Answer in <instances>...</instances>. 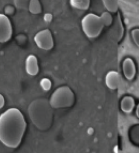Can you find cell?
Wrapping results in <instances>:
<instances>
[{"label": "cell", "mask_w": 139, "mask_h": 153, "mask_svg": "<svg viewBox=\"0 0 139 153\" xmlns=\"http://www.w3.org/2000/svg\"><path fill=\"white\" fill-rule=\"evenodd\" d=\"M130 139L132 142L135 145H139V126H135L132 128L129 132Z\"/></svg>", "instance_id": "14"}, {"label": "cell", "mask_w": 139, "mask_h": 153, "mask_svg": "<svg viewBox=\"0 0 139 153\" xmlns=\"http://www.w3.org/2000/svg\"><path fill=\"white\" fill-rule=\"evenodd\" d=\"M70 2L72 7L81 10L88 9L90 4L87 0H72Z\"/></svg>", "instance_id": "12"}, {"label": "cell", "mask_w": 139, "mask_h": 153, "mask_svg": "<svg viewBox=\"0 0 139 153\" xmlns=\"http://www.w3.org/2000/svg\"><path fill=\"white\" fill-rule=\"evenodd\" d=\"M25 70L27 73L31 76H34L39 74V62L36 56L30 54L27 56L25 61Z\"/></svg>", "instance_id": "8"}, {"label": "cell", "mask_w": 139, "mask_h": 153, "mask_svg": "<svg viewBox=\"0 0 139 153\" xmlns=\"http://www.w3.org/2000/svg\"><path fill=\"white\" fill-rule=\"evenodd\" d=\"M100 18L104 26L110 25L113 22L112 15L109 12H103Z\"/></svg>", "instance_id": "15"}, {"label": "cell", "mask_w": 139, "mask_h": 153, "mask_svg": "<svg viewBox=\"0 0 139 153\" xmlns=\"http://www.w3.org/2000/svg\"><path fill=\"white\" fill-rule=\"evenodd\" d=\"M131 35L133 41L138 46L139 45V29L135 28L132 31Z\"/></svg>", "instance_id": "18"}, {"label": "cell", "mask_w": 139, "mask_h": 153, "mask_svg": "<svg viewBox=\"0 0 139 153\" xmlns=\"http://www.w3.org/2000/svg\"><path fill=\"white\" fill-rule=\"evenodd\" d=\"M28 9L33 14H39L42 13V5L38 0H31L29 1Z\"/></svg>", "instance_id": "11"}, {"label": "cell", "mask_w": 139, "mask_h": 153, "mask_svg": "<svg viewBox=\"0 0 139 153\" xmlns=\"http://www.w3.org/2000/svg\"><path fill=\"white\" fill-rule=\"evenodd\" d=\"M27 124L24 115L17 108H12L0 115V142L10 148L21 144Z\"/></svg>", "instance_id": "1"}, {"label": "cell", "mask_w": 139, "mask_h": 153, "mask_svg": "<svg viewBox=\"0 0 139 153\" xmlns=\"http://www.w3.org/2000/svg\"><path fill=\"white\" fill-rule=\"evenodd\" d=\"M5 100L3 96L0 94V109H2L5 105Z\"/></svg>", "instance_id": "19"}, {"label": "cell", "mask_w": 139, "mask_h": 153, "mask_svg": "<svg viewBox=\"0 0 139 153\" xmlns=\"http://www.w3.org/2000/svg\"><path fill=\"white\" fill-rule=\"evenodd\" d=\"M103 5L107 11L112 13H115L118 9V3L117 1L104 0L103 1Z\"/></svg>", "instance_id": "13"}, {"label": "cell", "mask_w": 139, "mask_h": 153, "mask_svg": "<svg viewBox=\"0 0 139 153\" xmlns=\"http://www.w3.org/2000/svg\"><path fill=\"white\" fill-rule=\"evenodd\" d=\"M82 30L88 38H96L100 35L104 27L100 18L94 13H89L82 19Z\"/></svg>", "instance_id": "4"}, {"label": "cell", "mask_w": 139, "mask_h": 153, "mask_svg": "<svg viewBox=\"0 0 139 153\" xmlns=\"http://www.w3.org/2000/svg\"><path fill=\"white\" fill-rule=\"evenodd\" d=\"M34 40L37 46L44 51H50L54 46L53 35L48 29H45L39 31L34 37Z\"/></svg>", "instance_id": "5"}, {"label": "cell", "mask_w": 139, "mask_h": 153, "mask_svg": "<svg viewBox=\"0 0 139 153\" xmlns=\"http://www.w3.org/2000/svg\"><path fill=\"white\" fill-rule=\"evenodd\" d=\"M29 1H15L14 5L19 9H26L28 7Z\"/></svg>", "instance_id": "17"}, {"label": "cell", "mask_w": 139, "mask_h": 153, "mask_svg": "<svg viewBox=\"0 0 139 153\" xmlns=\"http://www.w3.org/2000/svg\"><path fill=\"white\" fill-rule=\"evenodd\" d=\"M122 78L118 72L115 71H109L106 76V84L110 89L115 90L118 88Z\"/></svg>", "instance_id": "7"}, {"label": "cell", "mask_w": 139, "mask_h": 153, "mask_svg": "<svg viewBox=\"0 0 139 153\" xmlns=\"http://www.w3.org/2000/svg\"><path fill=\"white\" fill-rule=\"evenodd\" d=\"M48 101L53 109L66 108L73 106L75 96L69 86H60L51 94Z\"/></svg>", "instance_id": "3"}, {"label": "cell", "mask_w": 139, "mask_h": 153, "mask_svg": "<svg viewBox=\"0 0 139 153\" xmlns=\"http://www.w3.org/2000/svg\"><path fill=\"white\" fill-rule=\"evenodd\" d=\"M40 85L44 91H48L51 89L52 83L49 79L45 78L40 80Z\"/></svg>", "instance_id": "16"}, {"label": "cell", "mask_w": 139, "mask_h": 153, "mask_svg": "<svg viewBox=\"0 0 139 153\" xmlns=\"http://www.w3.org/2000/svg\"><path fill=\"white\" fill-rule=\"evenodd\" d=\"M139 105H138L137 109H136V114L137 115L138 117H139Z\"/></svg>", "instance_id": "20"}, {"label": "cell", "mask_w": 139, "mask_h": 153, "mask_svg": "<svg viewBox=\"0 0 139 153\" xmlns=\"http://www.w3.org/2000/svg\"><path fill=\"white\" fill-rule=\"evenodd\" d=\"M123 75L128 80H132L136 75V69L133 59L128 57L123 60L122 65Z\"/></svg>", "instance_id": "9"}, {"label": "cell", "mask_w": 139, "mask_h": 153, "mask_svg": "<svg viewBox=\"0 0 139 153\" xmlns=\"http://www.w3.org/2000/svg\"><path fill=\"white\" fill-rule=\"evenodd\" d=\"M12 26L10 19L3 14H0V42L10 40L12 35Z\"/></svg>", "instance_id": "6"}, {"label": "cell", "mask_w": 139, "mask_h": 153, "mask_svg": "<svg viewBox=\"0 0 139 153\" xmlns=\"http://www.w3.org/2000/svg\"><path fill=\"white\" fill-rule=\"evenodd\" d=\"M134 99L131 96H126L122 98L120 103V107L122 111L126 113H131L135 107Z\"/></svg>", "instance_id": "10"}, {"label": "cell", "mask_w": 139, "mask_h": 153, "mask_svg": "<svg viewBox=\"0 0 139 153\" xmlns=\"http://www.w3.org/2000/svg\"><path fill=\"white\" fill-rule=\"evenodd\" d=\"M28 114L34 126L40 131H46L53 124L54 112L49 101L44 98L32 101L28 107Z\"/></svg>", "instance_id": "2"}]
</instances>
